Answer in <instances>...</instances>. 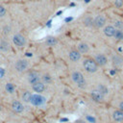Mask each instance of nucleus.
I'll return each instance as SVG.
<instances>
[{
    "label": "nucleus",
    "instance_id": "nucleus-1",
    "mask_svg": "<svg viewBox=\"0 0 123 123\" xmlns=\"http://www.w3.org/2000/svg\"><path fill=\"white\" fill-rule=\"evenodd\" d=\"M71 77H72L73 82H74L80 88H86V80H85V78H84V76H83V74H82L81 72L75 71V72L72 73V76H71Z\"/></svg>",
    "mask_w": 123,
    "mask_h": 123
},
{
    "label": "nucleus",
    "instance_id": "nucleus-2",
    "mask_svg": "<svg viewBox=\"0 0 123 123\" xmlns=\"http://www.w3.org/2000/svg\"><path fill=\"white\" fill-rule=\"evenodd\" d=\"M83 65H84V68L86 69V71L89 72V73H94L97 71L98 69V65L97 63L95 62L94 60H91V59H86L83 62Z\"/></svg>",
    "mask_w": 123,
    "mask_h": 123
},
{
    "label": "nucleus",
    "instance_id": "nucleus-3",
    "mask_svg": "<svg viewBox=\"0 0 123 123\" xmlns=\"http://www.w3.org/2000/svg\"><path fill=\"white\" fill-rule=\"evenodd\" d=\"M30 102L34 105V106H40L45 102V98L39 94H33L31 97Z\"/></svg>",
    "mask_w": 123,
    "mask_h": 123
},
{
    "label": "nucleus",
    "instance_id": "nucleus-4",
    "mask_svg": "<svg viewBox=\"0 0 123 123\" xmlns=\"http://www.w3.org/2000/svg\"><path fill=\"white\" fill-rule=\"evenodd\" d=\"M12 41H13V43H14L16 46H18V47H22V46H24L25 43H26V39H25V37H24L23 36L19 35V34L13 36V37H12Z\"/></svg>",
    "mask_w": 123,
    "mask_h": 123
},
{
    "label": "nucleus",
    "instance_id": "nucleus-5",
    "mask_svg": "<svg viewBox=\"0 0 123 123\" xmlns=\"http://www.w3.org/2000/svg\"><path fill=\"white\" fill-rule=\"evenodd\" d=\"M106 24V18L104 15H98L93 19V26L96 28H102Z\"/></svg>",
    "mask_w": 123,
    "mask_h": 123
},
{
    "label": "nucleus",
    "instance_id": "nucleus-6",
    "mask_svg": "<svg viewBox=\"0 0 123 123\" xmlns=\"http://www.w3.org/2000/svg\"><path fill=\"white\" fill-rule=\"evenodd\" d=\"M28 67V62L26 60H18L15 62V69L18 72H22L24 71L26 68Z\"/></svg>",
    "mask_w": 123,
    "mask_h": 123
},
{
    "label": "nucleus",
    "instance_id": "nucleus-7",
    "mask_svg": "<svg viewBox=\"0 0 123 123\" xmlns=\"http://www.w3.org/2000/svg\"><path fill=\"white\" fill-rule=\"evenodd\" d=\"M90 96H91V98H92L93 101H95V102H102V101L104 100V96H105V95H103V94H102L100 91H98L97 89H94V90L91 91Z\"/></svg>",
    "mask_w": 123,
    "mask_h": 123
},
{
    "label": "nucleus",
    "instance_id": "nucleus-8",
    "mask_svg": "<svg viewBox=\"0 0 123 123\" xmlns=\"http://www.w3.org/2000/svg\"><path fill=\"white\" fill-rule=\"evenodd\" d=\"M95 62L97 63V65H100V66H103V65H106L107 62H108V59L105 55L103 54H98L96 57H95Z\"/></svg>",
    "mask_w": 123,
    "mask_h": 123
},
{
    "label": "nucleus",
    "instance_id": "nucleus-9",
    "mask_svg": "<svg viewBox=\"0 0 123 123\" xmlns=\"http://www.w3.org/2000/svg\"><path fill=\"white\" fill-rule=\"evenodd\" d=\"M12 109L16 113H20L24 111V107L21 104V102H19V101H13L12 103Z\"/></svg>",
    "mask_w": 123,
    "mask_h": 123
},
{
    "label": "nucleus",
    "instance_id": "nucleus-10",
    "mask_svg": "<svg viewBox=\"0 0 123 123\" xmlns=\"http://www.w3.org/2000/svg\"><path fill=\"white\" fill-rule=\"evenodd\" d=\"M39 79H40V78H39V75H38L37 72H35V71L30 72L29 75H28V81H29V83H31L32 85L38 83V82H39Z\"/></svg>",
    "mask_w": 123,
    "mask_h": 123
},
{
    "label": "nucleus",
    "instance_id": "nucleus-11",
    "mask_svg": "<svg viewBox=\"0 0 123 123\" xmlns=\"http://www.w3.org/2000/svg\"><path fill=\"white\" fill-rule=\"evenodd\" d=\"M115 28L114 26H111V25H109V26H106L105 29H104V34L109 37H111L114 36V33H115Z\"/></svg>",
    "mask_w": 123,
    "mask_h": 123
},
{
    "label": "nucleus",
    "instance_id": "nucleus-12",
    "mask_svg": "<svg viewBox=\"0 0 123 123\" xmlns=\"http://www.w3.org/2000/svg\"><path fill=\"white\" fill-rule=\"evenodd\" d=\"M69 59L72 62H78L81 59V53L77 50H72L69 52Z\"/></svg>",
    "mask_w": 123,
    "mask_h": 123
},
{
    "label": "nucleus",
    "instance_id": "nucleus-13",
    "mask_svg": "<svg viewBox=\"0 0 123 123\" xmlns=\"http://www.w3.org/2000/svg\"><path fill=\"white\" fill-rule=\"evenodd\" d=\"M112 118L116 122H122L123 121V111H121L120 110L114 111L112 113Z\"/></svg>",
    "mask_w": 123,
    "mask_h": 123
},
{
    "label": "nucleus",
    "instance_id": "nucleus-14",
    "mask_svg": "<svg viewBox=\"0 0 123 123\" xmlns=\"http://www.w3.org/2000/svg\"><path fill=\"white\" fill-rule=\"evenodd\" d=\"M33 89H34L36 92L40 93V92L44 91V89H45V85H44L43 83H41V82H38V83L33 85Z\"/></svg>",
    "mask_w": 123,
    "mask_h": 123
},
{
    "label": "nucleus",
    "instance_id": "nucleus-15",
    "mask_svg": "<svg viewBox=\"0 0 123 123\" xmlns=\"http://www.w3.org/2000/svg\"><path fill=\"white\" fill-rule=\"evenodd\" d=\"M112 63L115 66H121L123 64V58L120 55H114L112 57Z\"/></svg>",
    "mask_w": 123,
    "mask_h": 123
},
{
    "label": "nucleus",
    "instance_id": "nucleus-16",
    "mask_svg": "<svg viewBox=\"0 0 123 123\" xmlns=\"http://www.w3.org/2000/svg\"><path fill=\"white\" fill-rule=\"evenodd\" d=\"M88 50H89V47H88V45H87L86 43H85V42H81V43L78 45V51H79L80 53H86V52H88Z\"/></svg>",
    "mask_w": 123,
    "mask_h": 123
},
{
    "label": "nucleus",
    "instance_id": "nucleus-17",
    "mask_svg": "<svg viewBox=\"0 0 123 123\" xmlns=\"http://www.w3.org/2000/svg\"><path fill=\"white\" fill-rule=\"evenodd\" d=\"M98 91H100L103 95H106L108 92H109V89H108V87L106 86H104V85H98V86H97V88H96Z\"/></svg>",
    "mask_w": 123,
    "mask_h": 123
},
{
    "label": "nucleus",
    "instance_id": "nucleus-18",
    "mask_svg": "<svg viewBox=\"0 0 123 123\" xmlns=\"http://www.w3.org/2000/svg\"><path fill=\"white\" fill-rule=\"evenodd\" d=\"M57 42H58V40H57V38L54 37H48L47 39H46V43H47L48 45H50V46H54Z\"/></svg>",
    "mask_w": 123,
    "mask_h": 123
},
{
    "label": "nucleus",
    "instance_id": "nucleus-19",
    "mask_svg": "<svg viewBox=\"0 0 123 123\" xmlns=\"http://www.w3.org/2000/svg\"><path fill=\"white\" fill-rule=\"evenodd\" d=\"M31 97H32V94H31L30 91H25V92H23V94H22V100H23L24 102H30Z\"/></svg>",
    "mask_w": 123,
    "mask_h": 123
},
{
    "label": "nucleus",
    "instance_id": "nucleus-20",
    "mask_svg": "<svg viewBox=\"0 0 123 123\" xmlns=\"http://www.w3.org/2000/svg\"><path fill=\"white\" fill-rule=\"evenodd\" d=\"M117 40H122L123 39V31L122 30H115L114 36H113Z\"/></svg>",
    "mask_w": 123,
    "mask_h": 123
},
{
    "label": "nucleus",
    "instance_id": "nucleus-21",
    "mask_svg": "<svg viewBox=\"0 0 123 123\" xmlns=\"http://www.w3.org/2000/svg\"><path fill=\"white\" fill-rule=\"evenodd\" d=\"M9 48H10V45H9V43L7 41L2 40L0 42V50H2V51H8Z\"/></svg>",
    "mask_w": 123,
    "mask_h": 123
},
{
    "label": "nucleus",
    "instance_id": "nucleus-22",
    "mask_svg": "<svg viewBox=\"0 0 123 123\" xmlns=\"http://www.w3.org/2000/svg\"><path fill=\"white\" fill-rule=\"evenodd\" d=\"M84 24L86 26H92L93 25V19L90 16H87L84 19Z\"/></svg>",
    "mask_w": 123,
    "mask_h": 123
},
{
    "label": "nucleus",
    "instance_id": "nucleus-23",
    "mask_svg": "<svg viewBox=\"0 0 123 123\" xmlns=\"http://www.w3.org/2000/svg\"><path fill=\"white\" fill-rule=\"evenodd\" d=\"M6 90H7L9 93H12V92L14 91V86H13L12 84H11V83H8V84L6 85Z\"/></svg>",
    "mask_w": 123,
    "mask_h": 123
},
{
    "label": "nucleus",
    "instance_id": "nucleus-24",
    "mask_svg": "<svg viewBox=\"0 0 123 123\" xmlns=\"http://www.w3.org/2000/svg\"><path fill=\"white\" fill-rule=\"evenodd\" d=\"M117 28V30H122L123 29V22L122 21H116L114 23V28Z\"/></svg>",
    "mask_w": 123,
    "mask_h": 123
},
{
    "label": "nucleus",
    "instance_id": "nucleus-25",
    "mask_svg": "<svg viewBox=\"0 0 123 123\" xmlns=\"http://www.w3.org/2000/svg\"><path fill=\"white\" fill-rule=\"evenodd\" d=\"M114 5L117 8H121L123 6V0H115L114 1Z\"/></svg>",
    "mask_w": 123,
    "mask_h": 123
},
{
    "label": "nucleus",
    "instance_id": "nucleus-26",
    "mask_svg": "<svg viewBox=\"0 0 123 123\" xmlns=\"http://www.w3.org/2000/svg\"><path fill=\"white\" fill-rule=\"evenodd\" d=\"M5 14H6V10H5V8L2 7V6H0V17L4 16Z\"/></svg>",
    "mask_w": 123,
    "mask_h": 123
},
{
    "label": "nucleus",
    "instance_id": "nucleus-27",
    "mask_svg": "<svg viewBox=\"0 0 123 123\" xmlns=\"http://www.w3.org/2000/svg\"><path fill=\"white\" fill-rule=\"evenodd\" d=\"M43 80H44V82L48 83V82L51 81V77H50L49 75H44V76H43Z\"/></svg>",
    "mask_w": 123,
    "mask_h": 123
},
{
    "label": "nucleus",
    "instance_id": "nucleus-28",
    "mask_svg": "<svg viewBox=\"0 0 123 123\" xmlns=\"http://www.w3.org/2000/svg\"><path fill=\"white\" fill-rule=\"evenodd\" d=\"M86 119H87V120H89L91 123H95V119H94V118H92V117H90V116H86Z\"/></svg>",
    "mask_w": 123,
    "mask_h": 123
},
{
    "label": "nucleus",
    "instance_id": "nucleus-29",
    "mask_svg": "<svg viewBox=\"0 0 123 123\" xmlns=\"http://www.w3.org/2000/svg\"><path fill=\"white\" fill-rule=\"evenodd\" d=\"M119 110H120L121 111H123V101L119 104Z\"/></svg>",
    "mask_w": 123,
    "mask_h": 123
},
{
    "label": "nucleus",
    "instance_id": "nucleus-30",
    "mask_svg": "<svg viewBox=\"0 0 123 123\" xmlns=\"http://www.w3.org/2000/svg\"><path fill=\"white\" fill-rule=\"evenodd\" d=\"M75 123H86V121H85V120H82V119H79V120H77Z\"/></svg>",
    "mask_w": 123,
    "mask_h": 123
},
{
    "label": "nucleus",
    "instance_id": "nucleus-31",
    "mask_svg": "<svg viewBox=\"0 0 123 123\" xmlns=\"http://www.w3.org/2000/svg\"><path fill=\"white\" fill-rule=\"evenodd\" d=\"M70 20H72V17H67L66 19H65V21L67 22V21H70Z\"/></svg>",
    "mask_w": 123,
    "mask_h": 123
},
{
    "label": "nucleus",
    "instance_id": "nucleus-32",
    "mask_svg": "<svg viewBox=\"0 0 123 123\" xmlns=\"http://www.w3.org/2000/svg\"><path fill=\"white\" fill-rule=\"evenodd\" d=\"M27 56H29V57L31 56V57H32V53H27Z\"/></svg>",
    "mask_w": 123,
    "mask_h": 123
},
{
    "label": "nucleus",
    "instance_id": "nucleus-33",
    "mask_svg": "<svg viewBox=\"0 0 123 123\" xmlns=\"http://www.w3.org/2000/svg\"><path fill=\"white\" fill-rule=\"evenodd\" d=\"M85 1H86V3H88V2H89V1H90V0H85Z\"/></svg>",
    "mask_w": 123,
    "mask_h": 123
},
{
    "label": "nucleus",
    "instance_id": "nucleus-34",
    "mask_svg": "<svg viewBox=\"0 0 123 123\" xmlns=\"http://www.w3.org/2000/svg\"><path fill=\"white\" fill-rule=\"evenodd\" d=\"M0 111H1V106H0Z\"/></svg>",
    "mask_w": 123,
    "mask_h": 123
}]
</instances>
